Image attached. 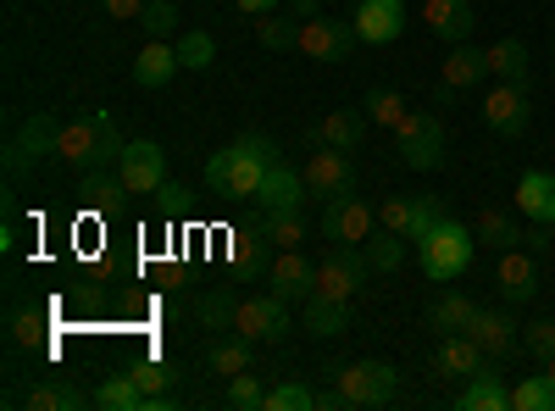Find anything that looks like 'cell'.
Returning <instances> with one entry per match:
<instances>
[{"mask_svg": "<svg viewBox=\"0 0 555 411\" xmlns=\"http://www.w3.org/2000/svg\"><path fill=\"white\" fill-rule=\"evenodd\" d=\"M95 406H101V411H145V389H139L133 373H112V378L95 389Z\"/></svg>", "mask_w": 555, "mask_h": 411, "instance_id": "obj_32", "label": "cell"}, {"mask_svg": "<svg viewBox=\"0 0 555 411\" xmlns=\"http://www.w3.org/2000/svg\"><path fill=\"white\" fill-rule=\"evenodd\" d=\"M133 378H139V389H145V395H172L178 368H172V361H139Z\"/></svg>", "mask_w": 555, "mask_h": 411, "instance_id": "obj_45", "label": "cell"}, {"mask_svg": "<svg viewBox=\"0 0 555 411\" xmlns=\"http://www.w3.org/2000/svg\"><path fill=\"white\" fill-rule=\"evenodd\" d=\"M517 206H522L528 222H550L555 228V178L544 167H528L517 178Z\"/></svg>", "mask_w": 555, "mask_h": 411, "instance_id": "obj_20", "label": "cell"}, {"mask_svg": "<svg viewBox=\"0 0 555 411\" xmlns=\"http://www.w3.org/2000/svg\"><path fill=\"white\" fill-rule=\"evenodd\" d=\"M361 251H366V267H373V272H400L405 267V240L389 234V228H384V234H373Z\"/></svg>", "mask_w": 555, "mask_h": 411, "instance_id": "obj_35", "label": "cell"}, {"mask_svg": "<svg viewBox=\"0 0 555 411\" xmlns=\"http://www.w3.org/2000/svg\"><path fill=\"white\" fill-rule=\"evenodd\" d=\"M366 251L361 245H328V256L317 261V284H311V295H322V300H356L361 295V284H366Z\"/></svg>", "mask_w": 555, "mask_h": 411, "instance_id": "obj_6", "label": "cell"}, {"mask_svg": "<svg viewBox=\"0 0 555 411\" xmlns=\"http://www.w3.org/2000/svg\"><path fill=\"white\" fill-rule=\"evenodd\" d=\"M101 7H106V17H117V23H139L145 0H101Z\"/></svg>", "mask_w": 555, "mask_h": 411, "instance_id": "obj_50", "label": "cell"}, {"mask_svg": "<svg viewBox=\"0 0 555 411\" xmlns=\"http://www.w3.org/2000/svg\"><path fill=\"white\" fill-rule=\"evenodd\" d=\"M500 295L512 306H528L539 295V267L522 251H500Z\"/></svg>", "mask_w": 555, "mask_h": 411, "instance_id": "obj_22", "label": "cell"}, {"mask_svg": "<svg viewBox=\"0 0 555 411\" xmlns=\"http://www.w3.org/2000/svg\"><path fill=\"white\" fill-rule=\"evenodd\" d=\"M234 7H240L245 17H267V12L278 7V0H234Z\"/></svg>", "mask_w": 555, "mask_h": 411, "instance_id": "obj_52", "label": "cell"}, {"mask_svg": "<svg viewBox=\"0 0 555 411\" xmlns=\"http://www.w3.org/2000/svg\"><path fill=\"white\" fill-rule=\"evenodd\" d=\"M256 201H261V211H300V201H306V178L272 162L267 178H261V190H256Z\"/></svg>", "mask_w": 555, "mask_h": 411, "instance_id": "obj_21", "label": "cell"}, {"mask_svg": "<svg viewBox=\"0 0 555 411\" xmlns=\"http://www.w3.org/2000/svg\"><path fill=\"white\" fill-rule=\"evenodd\" d=\"M361 133H366V112L339 106V112H328V117L317 123V145H328V151H356Z\"/></svg>", "mask_w": 555, "mask_h": 411, "instance_id": "obj_26", "label": "cell"}, {"mask_svg": "<svg viewBox=\"0 0 555 411\" xmlns=\"http://www.w3.org/2000/svg\"><path fill=\"white\" fill-rule=\"evenodd\" d=\"M378 228H389V234H411V195H395V201H384L378 206Z\"/></svg>", "mask_w": 555, "mask_h": 411, "instance_id": "obj_49", "label": "cell"}, {"mask_svg": "<svg viewBox=\"0 0 555 411\" xmlns=\"http://www.w3.org/2000/svg\"><path fill=\"white\" fill-rule=\"evenodd\" d=\"M439 222H444V206H439L434 195H411V234H405L411 245H416V240H428Z\"/></svg>", "mask_w": 555, "mask_h": 411, "instance_id": "obj_43", "label": "cell"}, {"mask_svg": "<svg viewBox=\"0 0 555 411\" xmlns=\"http://www.w3.org/2000/svg\"><path fill=\"white\" fill-rule=\"evenodd\" d=\"M467 334L478 339V350H483L489 361L512 356V350L522 345V334H517V317H512V311H483V306H478V317L467 323Z\"/></svg>", "mask_w": 555, "mask_h": 411, "instance_id": "obj_18", "label": "cell"}, {"mask_svg": "<svg viewBox=\"0 0 555 411\" xmlns=\"http://www.w3.org/2000/svg\"><path fill=\"white\" fill-rule=\"evenodd\" d=\"M311 284H317V261H306V251H278L272 256L267 290L278 300H311Z\"/></svg>", "mask_w": 555, "mask_h": 411, "instance_id": "obj_14", "label": "cell"}, {"mask_svg": "<svg viewBox=\"0 0 555 411\" xmlns=\"http://www.w3.org/2000/svg\"><path fill=\"white\" fill-rule=\"evenodd\" d=\"M455 406H461V411H512V389L500 384V373L483 368V373L467 378V389L455 395Z\"/></svg>", "mask_w": 555, "mask_h": 411, "instance_id": "obj_27", "label": "cell"}, {"mask_svg": "<svg viewBox=\"0 0 555 411\" xmlns=\"http://www.w3.org/2000/svg\"><path fill=\"white\" fill-rule=\"evenodd\" d=\"M178 62H183V73H206L217 62V39L206 28H190V34L178 39Z\"/></svg>", "mask_w": 555, "mask_h": 411, "instance_id": "obj_38", "label": "cell"}, {"mask_svg": "<svg viewBox=\"0 0 555 411\" xmlns=\"http://www.w3.org/2000/svg\"><path fill=\"white\" fill-rule=\"evenodd\" d=\"M423 23L434 28V39L461 44V39H473V28H478V7L473 0H423Z\"/></svg>", "mask_w": 555, "mask_h": 411, "instance_id": "obj_17", "label": "cell"}, {"mask_svg": "<svg viewBox=\"0 0 555 411\" xmlns=\"http://www.w3.org/2000/svg\"><path fill=\"white\" fill-rule=\"evenodd\" d=\"M178 73H183L178 44H167V39H151L145 51L133 56V84H139V89H162V84H172Z\"/></svg>", "mask_w": 555, "mask_h": 411, "instance_id": "obj_19", "label": "cell"}, {"mask_svg": "<svg viewBox=\"0 0 555 411\" xmlns=\"http://www.w3.org/2000/svg\"><path fill=\"white\" fill-rule=\"evenodd\" d=\"M311 406H317V389L300 378H284L267 389V411H311Z\"/></svg>", "mask_w": 555, "mask_h": 411, "instance_id": "obj_40", "label": "cell"}, {"mask_svg": "<svg viewBox=\"0 0 555 411\" xmlns=\"http://www.w3.org/2000/svg\"><path fill=\"white\" fill-rule=\"evenodd\" d=\"M272 256H278V245L267 234H240V245H234L240 267H272Z\"/></svg>", "mask_w": 555, "mask_h": 411, "instance_id": "obj_48", "label": "cell"}, {"mask_svg": "<svg viewBox=\"0 0 555 411\" xmlns=\"http://www.w3.org/2000/svg\"><path fill=\"white\" fill-rule=\"evenodd\" d=\"M256 23V39L267 44V51H300V23L295 17H250Z\"/></svg>", "mask_w": 555, "mask_h": 411, "instance_id": "obj_34", "label": "cell"}, {"mask_svg": "<svg viewBox=\"0 0 555 411\" xmlns=\"http://www.w3.org/2000/svg\"><path fill=\"white\" fill-rule=\"evenodd\" d=\"M373 228H378V211L361 195H339V201H328V211H322V240L328 245H366Z\"/></svg>", "mask_w": 555, "mask_h": 411, "instance_id": "obj_9", "label": "cell"}, {"mask_svg": "<svg viewBox=\"0 0 555 411\" xmlns=\"http://www.w3.org/2000/svg\"><path fill=\"white\" fill-rule=\"evenodd\" d=\"M478 78H489V51H473L467 39L450 44V56L439 62V84L444 89H473Z\"/></svg>", "mask_w": 555, "mask_h": 411, "instance_id": "obj_23", "label": "cell"}, {"mask_svg": "<svg viewBox=\"0 0 555 411\" xmlns=\"http://www.w3.org/2000/svg\"><path fill=\"white\" fill-rule=\"evenodd\" d=\"M122 156V140H117V128L106 112H89V117H73L62 128V162L73 167H106Z\"/></svg>", "mask_w": 555, "mask_h": 411, "instance_id": "obj_4", "label": "cell"}, {"mask_svg": "<svg viewBox=\"0 0 555 411\" xmlns=\"http://www.w3.org/2000/svg\"><path fill=\"white\" fill-rule=\"evenodd\" d=\"M395 151L411 172H439L444 167V123L434 112H405L400 128H395Z\"/></svg>", "mask_w": 555, "mask_h": 411, "instance_id": "obj_5", "label": "cell"}, {"mask_svg": "<svg viewBox=\"0 0 555 411\" xmlns=\"http://www.w3.org/2000/svg\"><path fill=\"white\" fill-rule=\"evenodd\" d=\"M478 112H483V123L500 133V140H522L528 123H533V106H528V89L522 84H494Z\"/></svg>", "mask_w": 555, "mask_h": 411, "instance_id": "obj_10", "label": "cell"}, {"mask_svg": "<svg viewBox=\"0 0 555 411\" xmlns=\"http://www.w3.org/2000/svg\"><path fill=\"white\" fill-rule=\"evenodd\" d=\"M350 23L361 44H389L405 34V0H361Z\"/></svg>", "mask_w": 555, "mask_h": 411, "instance_id": "obj_15", "label": "cell"}, {"mask_svg": "<svg viewBox=\"0 0 555 411\" xmlns=\"http://www.w3.org/2000/svg\"><path fill=\"white\" fill-rule=\"evenodd\" d=\"M222 406L228 411H267V384L245 368V373H234L228 378V395H222Z\"/></svg>", "mask_w": 555, "mask_h": 411, "instance_id": "obj_33", "label": "cell"}, {"mask_svg": "<svg viewBox=\"0 0 555 411\" xmlns=\"http://www.w3.org/2000/svg\"><path fill=\"white\" fill-rule=\"evenodd\" d=\"M473 256H478V234L455 217H444L428 240H416V261H423V272L434 284H455L473 267Z\"/></svg>", "mask_w": 555, "mask_h": 411, "instance_id": "obj_2", "label": "cell"}, {"mask_svg": "<svg viewBox=\"0 0 555 411\" xmlns=\"http://www.w3.org/2000/svg\"><path fill=\"white\" fill-rule=\"evenodd\" d=\"M512 406H517V411H555V378H550V373H528V378L512 389Z\"/></svg>", "mask_w": 555, "mask_h": 411, "instance_id": "obj_37", "label": "cell"}, {"mask_svg": "<svg viewBox=\"0 0 555 411\" xmlns=\"http://www.w3.org/2000/svg\"><path fill=\"white\" fill-rule=\"evenodd\" d=\"M295 7V17H317V0H289Z\"/></svg>", "mask_w": 555, "mask_h": 411, "instance_id": "obj_53", "label": "cell"}, {"mask_svg": "<svg viewBox=\"0 0 555 411\" xmlns=\"http://www.w3.org/2000/svg\"><path fill=\"white\" fill-rule=\"evenodd\" d=\"M95 395H83L73 378H44V384H34L28 395H23V406L28 411H78V406H89Z\"/></svg>", "mask_w": 555, "mask_h": 411, "instance_id": "obj_28", "label": "cell"}, {"mask_svg": "<svg viewBox=\"0 0 555 411\" xmlns=\"http://www.w3.org/2000/svg\"><path fill=\"white\" fill-rule=\"evenodd\" d=\"M139 28H145L151 39L178 34V7H172V0H145V12H139Z\"/></svg>", "mask_w": 555, "mask_h": 411, "instance_id": "obj_44", "label": "cell"}, {"mask_svg": "<svg viewBox=\"0 0 555 411\" xmlns=\"http://www.w3.org/2000/svg\"><path fill=\"white\" fill-rule=\"evenodd\" d=\"M522 350L533 361H550L555 356V317H533V323L522 329Z\"/></svg>", "mask_w": 555, "mask_h": 411, "instance_id": "obj_47", "label": "cell"}, {"mask_svg": "<svg viewBox=\"0 0 555 411\" xmlns=\"http://www.w3.org/2000/svg\"><path fill=\"white\" fill-rule=\"evenodd\" d=\"M361 112H366V123H378V128H389V133H395V128H400V117H405L411 106L395 95V89H373V95L361 101Z\"/></svg>", "mask_w": 555, "mask_h": 411, "instance_id": "obj_39", "label": "cell"}, {"mask_svg": "<svg viewBox=\"0 0 555 411\" xmlns=\"http://www.w3.org/2000/svg\"><path fill=\"white\" fill-rule=\"evenodd\" d=\"M544 373H550V378H555V356H550V361H544Z\"/></svg>", "mask_w": 555, "mask_h": 411, "instance_id": "obj_54", "label": "cell"}, {"mask_svg": "<svg viewBox=\"0 0 555 411\" xmlns=\"http://www.w3.org/2000/svg\"><path fill=\"white\" fill-rule=\"evenodd\" d=\"M356 44V23L339 17H306L300 23V56L306 62H345Z\"/></svg>", "mask_w": 555, "mask_h": 411, "instance_id": "obj_13", "label": "cell"}, {"mask_svg": "<svg viewBox=\"0 0 555 411\" xmlns=\"http://www.w3.org/2000/svg\"><path fill=\"white\" fill-rule=\"evenodd\" d=\"M483 350H478V339L473 334H439V345H434V378H473V373H483Z\"/></svg>", "mask_w": 555, "mask_h": 411, "instance_id": "obj_16", "label": "cell"}, {"mask_svg": "<svg viewBox=\"0 0 555 411\" xmlns=\"http://www.w3.org/2000/svg\"><path fill=\"white\" fill-rule=\"evenodd\" d=\"M272 156H278L272 133H240L234 145L217 151V156L206 162V184H211L217 195H228V201H256Z\"/></svg>", "mask_w": 555, "mask_h": 411, "instance_id": "obj_1", "label": "cell"}, {"mask_svg": "<svg viewBox=\"0 0 555 411\" xmlns=\"http://www.w3.org/2000/svg\"><path fill=\"white\" fill-rule=\"evenodd\" d=\"M201 368L217 373V378L245 373V368H250V339H245V334H217V339L201 350Z\"/></svg>", "mask_w": 555, "mask_h": 411, "instance_id": "obj_25", "label": "cell"}, {"mask_svg": "<svg viewBox=\"0 0 555 411\" xmlns=\"http://www.w3.org/2000/svg\"><path fill=\"white\" fill-rule=\"evenodd\" d=\"M473 234H478V245H489V251H517V245H528L522 222H517V217H505V211H494V206L478 211Z\"/></svg>", "mask_w": 555, "mask_h": 411, "instance_id": "obj_29", "label": "cell"}, {"mask_svg": "<svg viewBox=\"0 0 555 411\" xmlns=\"http://www.w3.org/2000/svg\"><path fill=\"white\" fill-rule=\"evenodd\" d=\"M117 178L128 184V195H162L167 184V151L156 140H133L117 156Z\"/></svg>", "mask_w": 555, "mask_h": 411, "instance_id": "obj_8", "label": "cell"}, {"mask_svg": "<svg viewBox=\"0 0 555 411\" xmlns=\"http://www.w3.org/2000/svg\"><path fill=\"white\" fill-rule=\"evenodd\" d=\"M12 345L17 350H39L44 345V311H12Z\"/></svg>", "mask_w": 555, "mask_h": 411, "instance_id": "obj_46", "label": "cell"}, {"mask_svg": "<svg viewBox=\"0 0 555 411\" xmlns=\"http://www.w3.org/2000/svg\"><path fill=\"white\" fill-rule=\"evenodd\" d=\"M306 195L317 201H339V195H356V167H350V151H328L322 145L311 162H306Z\"/></svg>", "mask_w": 555, "mask_h": 411, "instance_id": "obj_12", "label": "cell"}, {"mask_svg": "<svg viewBox=\"0 0 555 411\" xmlns=\"http://www.w3.org/2000/svg\"><path fill=\"white\" fill-rule=\"evenodd\" d=\"M550 245H555V234H550V222H533V234H528V251H533V256H544Z\"/></svg>", "mask_w": 555, "mask_h": 411, "instance_id": "obj_51", "label": "cell"}, {"mask_svg": "<svg viewBox=\"0 0 555 411\" xmlns=\"http://www.w3.org/2000/svg\"><path fill=\"white\" fill-rule=\"evenodd\" d=\"M489 73H494L500 84H522V89H528V78H533V56H528V44H522L517 34L494 39V44H489Z\"/></svg>", "mask_w": 555, "mask_h": 411, "instance_id": "obj_24", "label": "cell"}, {"mask_svg": "<svg viewBox=\"0 0 555 411\" xmlns=\"http://www.w3.org/2000/svg\"><path fill=\"white\" fill-rule=\"evenodd\" d=\"M306 329H311L317 339L345 334V329H350V300H322V295H311V300H306Z\"/></svg>", "mask_w": 555, "mask_h": 411, "instance_id": "obj_31", "label": "cell"}, {"mask_svg": "<svg viewBox=\"0 0 555 411\" xmlns=\"http://www.w3.org/2000/svg\"><path fill=\"white\" fill-rule=\"evenodd\" d=\"M473 317H478V306L461 290H444V295L428 300V329H439V334H467Z\"/></svg>", "mask_w": 555, "mask_h": 411, "instance_id": "obj_30", "label": "cell"}, {"mask_svg": "<svg viewBox=\"0 0 555 411\" xmlns=\"http://www.w3.org/2000/svg\"><path fill=\"white\" fill-rule=\"evenodd\" d=\"M234 334H245L250 345H278V339L289 334V300H278L272 290L240 300V311H234Z\"/></svg>", "mask_w": 555, "mask_h": 411, "instance_id": "obj_7", "label": "cell"}, {"mask_svg": "<svg viewBox=\"0 0 555 411\" xmlns=\"http://www.w3.org/2000/svg\"><path fill=\"white\" fill-rule=\"evenodd\" d=\"M201 323L211 329V334H222V329H234V311H240V300L228 295V290H211V295H201Z\"/></svg>", "mask_w": 555, "mask_h": 411, "instance_id": "obj_41", "label": "cell"}, {"mask_svg": "<svg viewBox=\"0 0 555 411\" xmlns=\"http://www.w3.org/2000/svg\"><path fill=\"white\" fill-rule=\"evenodd\" d=\"M44 156H62V128H56V117H28L17 128V140L7 145V172H28Z\"/></svg>", "mask_w": 555, "mask_h": 411, "instance_id": "obj_11", "label": "cell"}, {"mask_svg": "<svg viewBox=\"0 0 555 411\" xmlns=\"http://www.w3.org/2000/svg\"><path fill=\"white\" fill-rule=\"evenodd\" d=\"M261 234H267L278 251H300V240H306V217H300V211H267Z\"/></svg>", "mask_w": 555, "mask_h": 411, "instance_id": "obj_36", "label": "cell"}, {"mask_svg": "<svg viewBox=\"0 0 555 411\" xmlns=\"http://www.w3.org/2000/svg\"><path fill=\"white\" fill-rule=\"evenodd\" d=\"M400 389V373L389 361H350V368H334V395H339V411H378L389 406Z\"/></svg>", "mask_w": 555, "mask_h": 411, "instance_id": "obj_3", "label": "cell"}, {"mask_svg": "<svg viewBox=\"0 0 555 411\" xmlns=\"http://www.w3.org/2000/svg\"><path fill=\"white\" fill-rule=\"evenodd\" d=\"M128 184H122V178H106V172H95V167H89V178H83V184H78V195H83V206H95V211H106L117 195H122Z\"/></svg>", "mask_w": 555, "mask_h": 411, "instance_id": "obj_42", "label": "cell"}]
</instances>
